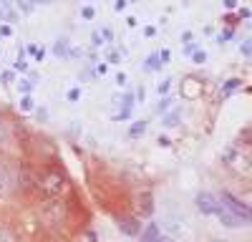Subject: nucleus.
I'll list each match as a JSON object with an SVG mask.
<instances>
[{"label":"nucleus","instance_id":"nucleus-1","mask_svg":"<svg viewBox=\"0 0 252 242\" xmlns=\"http://www.w3.org/2000/svg\"><path fill=\"white\" fill-rule=\"evenodd\" d=\"M86 177H89V187H91L96 205L103 212H109L114 219L134 212V194L129 192L126 182L119 174H114L103 164H89Z\"/></svg>","mask_w":252,"mask_h":242},{"label":"nucleus","instance_id":"nucleus-2","mask_svg":"<svg viewBox=\"0 0 252 242\" xmlns=\"http://www.w3.org/2000/svg\"><path fill=\"white\" fill-rule=\"evenodd\" d=\"M31 167V164H28ZM33 174V202H48V199H63L73 192V182L61 161H48V164L31 167Z\"/></svg>","mask_w":252,"mask_h":242},{"label":"nucleus","instance_id":"nucleus-3","mask_svg":"<svg viewBox=\"0 0 252 242\" xmlns=\"http://www.w3.org/2000/svg\"><path fill=\"white\" fill-rule=\"evenodd\" d=\"M18 164H13L10 159H5L0 154V202H10L18 197Z\"/></svg>","mask_w":252,"mask_h":242},{"label":"nucleus","instance_id":"nucleus-4","mask_svg":"<svg viewBox=\"0 0 252 242\" xmlns=\"http://www.w3.org/2000/svg\"><path fill=\"white\" fill-rule=\"evenodd\" d=\"M217 197H220V202H222V207L232 214V217L240 219L242 227H250V225H252V207L247 205V202H242L240 197H235L232 192H227V189H222V194H217Z\"/></svg>","mask_w":252,"mask_h":242},{"label":"nucleus","instance_id":"nucleus-5","mask_svg":"<svg viewBox=\"0 0 252 242\" xmlns=\"http://www.w3.org/2000/svg\"><path fill=\"white\" fill-rule=\"evenodd\" d=\"M0 242H26V240H23V232H20V227L15 222L0 217Z\"/></svg>","mask_w":252,"mask_h":242},{"label":"nucleus","instance_id":"nucleus-6","mask_svg":"<svg viewBox=\"0 0 252 242\" xmlns=\"http://www.w3.org/2000/svg\"><path fill=\"white\" fill-rule=\"evenodd\" d=\"M197 210L202 214H217L220 210V197L212 194V192H199L197 194Z\"/></svg>","mask_w":252,"mask_h":242},{"label":"nucleus","instance_id":"nucleus-7","mask_svg":"<svg viewBox=\"0 0 252 242\" xmlns=\"http://www.w3.org/2000/svg\"><path fill=\"white\" fill-rule=\"evenodd\" d=\"M159 235H161V227L157 225V222H149L146 227H141L139 240H141V242H157V240H159Z\"/></svg>","mask_w":252,"mask_h":242},{"label":"nucleus","instance_id":"nucleus-8","mask_svg":"<svg viewBox=\"0 0 252 242\" xmlns=\"http://www.w3.org/2000/svg\"><path fill=\"white\" fill-rule=\"evenodd\" d=\"M144 131H146V124H144V121H139V124H134V126H131V131H129V134H131V139H136V136H141Z\"/></svg>","mask_w":252,"mask_h":242},{"label":"nucleus","instance_id":"nucleus-9","mask_svg":"<svg viewBox=\"0 0 252 242\" xmlns=\"http://www.w3.org/2000/svg\"><path fill=\"white\" fill-rule=\"evenodd\" d=\"M157 242H174V237H169V235H164V232H161V235H159V240H157Z\"/></svg>","mask_w":252,"mask_h":242},{"label":"nucleus","instance_id":"nucleus-10","mask_svg":"<svg viewBox=\"0 0 252 242\" xmlns=\"http://www.w3.org/2000/svg\"><path fill=\"white\" fill-rule=\"evenodd\" d=\"M159 147H169V139H166V136H159Z\"/></svg>","mask_w":252,"mask_h":242},{"label":"nucleus","instance_id":"nucleus-11","mask_svg":"<svg viewBox=\"0 0 252 242\" xmlns=\"http://www.w3.org/2000/svg\"><path fill=\"white\" fill-rule=\"evenodd\" d=\"M0 119H3V116H0Z\"/></svg>","mask_w":252,"mask_h":242}]
</instances>
